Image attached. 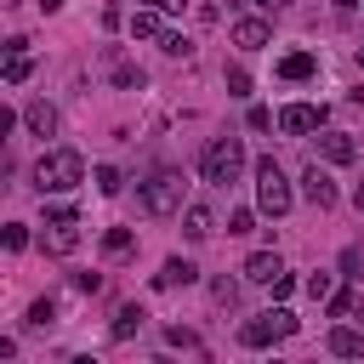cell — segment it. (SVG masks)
Masks as SVG:
<instances>
[{"label":"cell","instance_id":"obj_30","mask_svg":"<svg viewBox=\"0 0 364 364\" xmlns=\"http://www.w3.org/2000/svg\"><path fill=\"white\" fill-rule=\"evenodd\" d=\"M250 222H256L250 210H233V216H228V233H250Z\"/></svg>","mask_w":364,"mask_h":364},{"label":"cell","instance_id":"obj_37","mask_svg":"<svg viewBox=\"0 0 364 364\" xmlns=\"http://www.w3.org/2000/svg\"><path fill=\"white\" fill-rule=\"evenodd\" d=\"M358 63H364V46H358Z\"/></svg>","mask_w":364,"mask_h":364},{"label":"cell","instance_id":"obj_12","mask_svg":"<svg viewBox=\"0 0 364 364\" xmlns=\"http://www.w3.org/2000/svg\"><path fill=\"white\" fill-rule=\"evenodd\" d=\"M279 74L284 80H313L318 74V57L313 51H290V57H279Z\"/></svg>","mask_w":364,"mask_h":364},{"label":"cell","instance_id":"obj_20","mask_svg":"<svg viewBox=\"0 0 364 364\" xmlns=\"http://www.w3.org/2000/svg\"><path fill=\"white\" fill-rule=\"evenodd\" d=\"M114 85H125V91H142V85H148V74H142L136 63H119V68H114Z\"/></svg>","mask_w":364,"mask_h":364},{"label":"cell","instance_id":"obj_21","mask_svg":"<svg viewBox=\"0 0 364 364\" xmlns=\"http://www.w3.org/2000/svg\"><path fill=\"white\" fill-rule=\"evenodd\" d=\"M28 74H34V63H28L23 51H17V57H6V85H23Z\"/></svg>","mask_w":364,"mask_h":364},{"label":"cell","instance_id":"obj_31","mask_svg":"<svg viewBox=\"0 0 364 364\" xmlns=\"http://www.w3.org/2000/svg\"><path fill=\"white\" fill-rule=\"evenodd\" d=\"M210 290H216V301H233V296H239V284H233V279H216Z\"/></svg>","mask_w":364,"mask_h":364},{"label":"cell","instance_id":"obj_4","mask_svg":"<svg viewBox=\"0 0 364 364\" xmlns=\"http://www.w3.org/2000/svg\"><path fill=\"white\" fill-rule=\"evenodd\" d=\"M136 199H142L148 216H176V210H182V176H176V171H154Z\"/></svg>","mask_w":364,"mask_h":364},{"label":"cell","instance_id":"obj_26","mask_svg":"<svg viewBox=\"0 0 364 364\" xmlns=\"http://www.w3.org/2000/svg\"><path fill=\"white\" fill-rule=\"evenodd\" d=\"M159 46H165L171 57H188V34H176V28H171V34H159Z\"/></svg>","mask_w":364,"mask_h":364},{"label":"cell","instance_id":"obj_22","mask_svg":"<svg viewBox=\"0 0 364 364\" xmlns=\"http://www.w3.org/2000/svg\"><path fill=\"white\" fill-rule=\"evenodd\" d=\"M119 188H125V176L114 165H97V193H119Z\"/></svg>","mask_w":364,"mask_h":364},{"label":"cell","instance_id":"obj_17","mask_svg":"<svg viewBox=\"0 0 364 364\" xmlns=\"http://www.w3.org/2000/svg\"><path fill=\"white\" fill-rule=\"evenodd\" d=\"M182 233H188V239H210V233H216V228H210V210H205V205H188Z\"/></svg>","mask_w":364,"mask_h":364},{"label":"cell","instance_id":"obj_11","mask_svg":"<svg viewBox=\"0 0 364 364\" xmlns=\"http://www.w3.org/2000/svg\"><path fill=\"white\" fill-rule=\"evenodd\" d=\"M279 273H284V262H279L273 250H256V256L245 262V279H250V284H273Z\"/></svg>","mask_w":364,"mask_h":364},{"label":"cell","instance_id":"obj_15","mask_svg":"<svg viewBox=\"0 0 364 364\" xmlns=\"http://www.w3.org/2000/svg\"><path fill=\"white\" fill-rule=\"evenodd\" d=\"M142 318H148V313H142L136 301H125V307L114 313V330H108V336H114V341H131V336L142 330Z\"/></svg>","mask_w":364,"mask_h":364},{"label":"cell","instance_id":"obj_23","mask_svg":"<svg viewBox=\"0 0 364 364\" xmlns=\"http://www.w3.org/2000/svg\"><path fill=\"white\" fill-rule=\"evenodd\" d=\"M353 307H358V296H353V290H330V318H347Z\"/></svg>","mask_w":364,"mask_h":364},{"label":"cell","instance_id":"obj_28","mask_svg":"<svg viewBox=\"0 0 364 364\" xmlns=\"http://www.w3.org/2000/svg\"><path fill=\"white\" fill-rule=\"evenodd\" d=\"M301 290H307L313 301H318V296H330V273H307V284H301Z\"/></svg>","mask_w":364,"mask_h":364},{"label":"cell","instance_id":"obj_29","mask_svg":"<svg viewBox=\"0 0 364 364\" xmlns=\"http://www.w3.org/2000/svg\"><path fill=\"white\" fill-rule=\"evenodd\" d=\"M23 245H28V228L11 222V228H6V250H23Z\"/></svg>","mask_w":364,"mask_h":364},{"label":"cell","instance_id":"obj_36","mask_svg":"<svg viewBox=\"0 0 364 364\" xmlns=\"http://www.w3.org/2000/svg\"><path fill=\"white\" fill-rule=\"evenodd\" d=\"M267 6H290V0H267Z\"/></svg>","mask_w":364,"mask_h":364},{"label":"cell","instance_id":"obj_5","mask_svg":"<svg viewBox=\"0 0 364 364\" xmlns=\"http://www.w3.org/2000/svg\"><path fill=\"white\" fill-rule=\"evenodd\" d=\"M284 336H296V313L290 307H273V313H256L250 324H239V341L245 347H273Z\"/></svg>","mask_w":364,"mask_h":364},{"label":"cell","instance_id":"obj_2","mask_svg":"<svg viewBox=\"0 0 364 364\" xmlns=\"http://www.w3.org/2000/svg\"><path fill=\"white\" fill-rule=\"evenodd\" d=\"M239 171H245V142H239V136L205 142V154H199V176H205V182L228 188V182H239Z\"/></svg>","mask_w":364,"mask_h":364},{"label":"cell","instance_id":"obj_32","mask_svg":"<svg viewBox=\"0 0 364 364\" xmlns=\"http://www.w3.org/2000/svg\"><path fill=\"white\" fill-rule=\"evenodd\" d=\"M159 11H188V0H154Z\"/></svg>","mask_w":364,"mask_h":364},{"label":"cell","instance_id":"obj_33","mask_svg":"<svg viewBox=\"0 0 364 364\" xmlns=\"http://www.w3.org/2000/svg\"><path fill=\"white\" fill-rule=\"evenodd\" d=\"M40 11H63V0H40Z\"/></svg>","mask_w":364,"mask_h":364},{"label":"cell","instance_id":"obj_6","mask_svg":"<svg viewBox=\"0 0 364 364\" xmlns=\"http://www.w3.org/2000/svg\"><path fill=\"white\" fill-rule=\"evenodd\" d=\"M301 199H307V205H318V210H330V205H336V182H330V171H324L318 159L301 171Z\"/></svg>","mask_w":364,"mask_h":364},{"label":"cell","instance_id":"obj_34","mask_svg":"<svg viewBox=\"0 0 364 364\" xmlns=\"http://www.w3.org/2000/svg\"><path fill=\"white\" fill-rule=\"evenodd\" d=\"M353 205H358V210H364V182H358V188H353Z\"/></svg>","mask_w":364,"mask_h":364},{"label":"cell","instance_id":"obj_9","mask_svg":"<svg viewBox=\"0 0 364 364\" xmlns=\"http://www.w3.org/2000/svg\"><path fill=\"white\" fill-rule=\"evenodd\" d=\"M267 40H273V23H267V17H239V23H233V46H239V51H262Z\"/></svg>","mask_w":364,"mask_h":364},{"label":"cell","instance_id":"obj_10","mask_svg":"<svg viewBox=\"0 0 364 364\" xmlns=\"http://www.w3.org/2000/svg\"><path fill=\"white\" fill-rule=\"evenodd\" d=\"M318 159H324V165H353V159H358V142H353L347 131H324V136H318Z\"/></svg>","mask_w":364,"mask_h":364},{"label":"cell","instance_id":"obj_18","mask_svg":"<svg viewBox=\"0 0 364 364\" xmlns=\"http://www.w3.org/2000/svg\"><path fill=\"white\" fill-rule=\"evenodd\" d=\"M131 245H136L131 228H108V233H102V250H108V256H131Z\"/></svg>","mask_w":364,"mask_h":364},{"label":"cell","instance_id":"obj_24","mask_svg":"<svg viewBox=\"0 0 364 364\" xmlns=\"http://www.w3.org/2000/svg\"><path fill=\"white\" fill-rule=\"evenodd\" d=\"M165 341H171V347H182V353H199V336H193V330H182V324H171V330H165Z\"/></svg>","mask_w":364,"mask_h":364},{"label":"cell","instance_id":"obj_8","mask_svg":"<svg viewBox=\"0 0 364 364\" xmlns=\"http://www.w3.org/2000/svg\"><path fill=\"white\" fill-rule=\"evenodd\" d=\"M324 125V108H313V102H290L284 114H279V131H290V136H307V131H318Z\"/></svg>","mask_w":364,"mask_h":364},{"label":"cell","instance_id":"obj_16","mask_svg":"<svg viewBox=\"0 0 364 364\" xmlns=\"http://www.w3.org/2000/svg\"><path fill=\"white\" fill-rule=\"evenodd\" d=\"M330 353H336V358H358V353H364V336L347 330V324H336V330H330Z\"/></svg>","mask_w":364,"mask_h":364},{"label":"cell","instance_id":"obj_7","mask_svg":"<svg viewBox=\"0 0 364 364\" xmlns=\"http://www.w3.org/2000/svg\"><path fill=\"white\" fill-rule=\"evenodd\" d=\"M46 250H51V256H74V250H80L74 216H46Z\"/></svg>","mask_w":364,"mask_h":364},{"label":"cell","instance_id":"obj_1","mask_svg":"<svg viewBox=\"0 0 364 364\" xmlns=\"http://www.w3.org/2000/svg\"><path fill=\"white\" fill-rule=\"evenodd\" d=\"M85 182V154L80 148H46L34 165V188L40 193H74Z\"/></svg>","mask_w":364,"mask_h":364},{"label":"cell","instance_id":"obj_19","mask_svg":"<svg viewBox=\"0 0 364 364\" xmlns=\"http://www.w3.org/2000/svg\"><path fill=\"white\" fill-rule=\"evenodd\" d=\"M131 34H136V40H148V34H159V6H148V11H136V17H131Z\"/></svg>","mask_w":364,"mask_h":364},{"label":"cell","instance_id":"obj_14","mask_svg":"<svg viewBox=\"0 0 364 364\" xmlns=\"http://www.w3.org/2000/svg\"><path fill=\"white\" fill-rule=\"evenodd\" d=\"M154 284L159 290H176V284H193V262H182V256H171L159 273H154Z\"/></svg>","mask_w":364,"mask_h":364},{"label":"cell","instance_id":"obj_13","mask_svg":"<svg viewBox=\"0 0 364 364\" xmlns=\"http://www.w3.org/2000/svg\"><path fill=\"white\" fill-rule=\"evenodd\" d=\"M23 125H28L34 136H51V131H57V108H51V102H28V108H23Z\"/></svg>","mask_w":364,"mask_h":364},{"label":"cell","instance_id":"obj_3","mask_svg":"<svg viewBox=\"0 0 364 364\" xmlns=\"http://www.w3.org/2000/svg\"><path fill=\"white\" fill-rule=\"evenodd\" d=\"M256 205H262L267 216H284V210L296 205V193H290V182H284V171H279L273 159H256Z\"/></svg>","mask_w":364,"mask_h":364},{"label":"cell","instance_id":"obj_25","mask_svg":"<svg viewBox=\"0 0 364 364\" xmlns=\"http://www.w3.org/2000/svg\"><path fill=\"white\" fill-rule=\"evenodd\" d=\"M51 318H57V307H51V301H34V307H28V324H34V330H46Z\"/></svg>","mask_w":364,"mask_h":364},{"label":"cell","instance_id":"obj_27","mask_svg":"<svg viewBox=\"0 0 364 364\" xmlns=\"http://www.w3.org/2000/svg\"><path fill=\"white\" fill-rule=\"evenodd\" d=\"M228 91H233V97H250V74H245V68H228Z\"/></svg>","mask_w":364,"mask_h":364},{"label":"cell","instance_id":"obj_35","mask_svg":"<svg viewBox=\"0 0 364 364\" xmlns=\"http://www.w3.org/2000/svg\"><path fill=\"white\" fill-rule=\"evenodd\" d=\"M353 313H358V318H364V296H358V307H353Z\"/></svg>","mask_w":364,"mask_h":364}]
</instances>
